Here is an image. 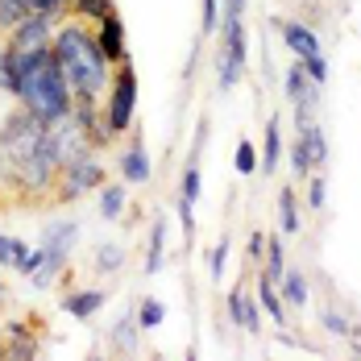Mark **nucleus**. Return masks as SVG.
Here are the masks:
<instances>
[{
  "mask_svg": "<svg viewBox=\"0 0 361 361\" xmlns=\"http://www.w3.org/2000/svg\"><path fill=\"white\" fill-rule=\"evenodd\" d=\"M59 21H63L59 13H42V8H34L30 17H21V21L4 34V46H13V50H42V46H50Z\"/></svg>",
  "mask_w": 361,
  "mask_h": 361,
  "instance_id": "obj_6",
  "label": "nucleus"
},
{
  "mask_svg": "<svg viewBox=\"0 0 361 361\" xmlns=\"http://www.w3.org/2000/svg\"><path fill=\"white\" fill-rule=\"evenodd\" d=\"M133 312H137V324H142V332H154V328L166 324V303H162V299H154V295H145Z\"/></svg>",
  "mask_w": 361,
  "mask_h": 361,
  "instance_id": "obj_26",
  "label": "nucleus"
},
{
  "mask_svg": "<svg viewBox=\"0 0 361 361\" xmlns=\"http://www.w3.org/2000/svg\"><path fill=\"white\" fill-rule=\"evenodd\" d=\"M262 253H266V237L262 233H250V245H245V257L253 266H262Z\"/></svg>",
  "mask_w": 361,
  "mask_h": 361,
  "instance_id": "obj_43",
  "label": "nucleus"
},
{
  "mask_svg": "<svg viewBox=\"0 0 361 361\" xmlns=\"http://www.w3.org/2000/svg\"><path fill=\"white\" fill-rule=\"evenodd\" d=\"M283 154H287V145H283V121L279 116H266V137L257 145V171L274 175L279 162H283Z\"/></svg>",
  "mask_w": 361,
  "mask_h": 361,
  "instance_id": "obj_15",
  "label": "nucleus"
},
{
  "mask_svg": "<svg viewBox=\"0 0 361 361\" xmlns=\"http://www.w3.org/2000/svg\"><path fill=\"white\" fill-rule=\"evenodd\" d=\"M37 8H42V13H59V17H67L71 0H37Z\"/></svg>",
  "mask_w": 361,
  "mask_h": 361,
  "instance_id": "obj_44",
  "label": "nucleus"
},
{
  "mask_svg": "<svg viewBox=\"0 0 361 361\" xmlns=\"http://www.w3.org/2000/svg\"><path fill=\"white\" fill-rule=\"evenodd\" d=\"M100 183H104V158H100V154H87V158H79V162H71V166L59 171V183H54L50 195H54L59 204H75V200L100 191Z\"/></svg>",
  "mask_w": 361,
  "mask_h": 361,
  "instance_id": "obj_5",
  "label": "nucleus"
},
{
  "mask_svg": "<svg viewBox=\"0 0 361 361\" xmlns=\"http://www.w3.org/2000/svg\"><path fill=\"white\" fill-rule=\"evenodd\" d=\"M0 361H4V336H0Z\"/></svg>",
  "mask_w": 361,
  "mask_h": 361,
  "instance_id": "obj_47",
  "label": "nucleus"
},
{
  "mask_svg": "<svg viewBox=\"0 0 361 361\" xmlns=\"http://www.w3.org/2000/svg\"><path fill=\"white\" fill-rule=\"evenodd\" d=\"M228 253H233V241H228V237H220L216 245H212V253H208V274H212V283H224Z\"/></svg>",
  "mask_w": 361,
  "mask_h": 361,
  "instance_id": "obj_32",
  "label": "nucleus"
},
{
  "mask_svg": "<svg viewBox=\"0 0 361 361\" xmlns=\"http://www.w3.org/2000/svg\"><path fill=\"white\" fill-rule=\"evenodd\" d=\"M0 92L17 100V71H13V50L0 46Z\"/></svg>",
  "mask_w": 361,
  "mask_h": 361,
  "instance_id": "obj_36",
  "label": "nucleus"
},
{
  "mask_svg": "<svg viewBox=\"0 0 361 361\" xmlns=\"http://www.w3.org/2000/svg\"><path fill=\"white\" fill-rule=\"evenodd\" d=\"M104 303H109V290L104 287H75V290L63 295V312L75 316V320H92V316H100Z\"/></svg>",
  "mask_w": 361,
  "mask_h": 361,
  "instance_id": "obj_13",
  "label": "nucleus"
},
{
  "mask_svg": "<svg viewBox=\"0 0 361 361\" xmlns=\"http://www.w3.org/2000/svg\"><path fill=\"white\" fill-rule=\"evenodd\" d=\"M145 274L154 279V274H162V266H166V216H158L149 224V241H145Z\"/></svg>",
  "mask_w": 361,
  "mask_h": 361,
  "instance_id": "obj_18",
  "label": "nucleus"
},
{
  "mask_svg": "<svg viewBox=\"0 0 361 361\" xmlns=\"http://www.w3.org/2000/svg\"><path fill=\"white\" fill-rule=\"evenodd\" d=\"M0 303H4V283H0Z\"/></svg>",
  "mask_w": 361,
  "mask_h": 361,
  "instance_id": "obj_48",
  "label": "nucleus"
},
{
  "mask_svg": "<svg viewBox=\"0 0 361 361\" xmlns=\"http://www.w3.org/2000/svg\"><path fill=\"white\" fill-rule=\"evenodd\" d=\"M92 30H96V42H100V54L109 59L112 67L116 63H129V34H125V17L116 8H112L109 17H100Z\"/></svg>",
  "mask_w": 361,
  "mask_h": 361,
  "instance_id": "obj_9",
  "label": "nucleus"
},
{
  "mask_svg": "<svg viewBox=\"0 0 361 361\" xmlns=\"http://www.w3.org/2000/svg\"><path fill=\"white\" fill-rule=\"evenodd\" d=\"M283 92H287V100L290 104H320V96H324V87H316L312 79H307V71H303V63L295 59L287 67V75H283Z\"/></svg>",
  "mask_w": 361,
  "mask_h": 361,
  "instance_id": "obj_14",
  "label": "nucleus"
},
{
  "mask_svg": "<svg viewBox=\"0 0 361 361\" xmlns=\"http://www.w3.org/2000/svg\"><path fill=\"white\" fill-rule=\"evenodd\" d=\"M303 183H307V208H312V212H324V204H328V179H324V171H312Z\"/></svg>",
  "mask_w": 361,
  "mask_h": 361,
  "instance_id": "obj_31",
  "label": "nucleus"
},
{
  "mask_svg": "<svg viewBox=\"0 0 361 361\" xmlns=\"http://www.w3.org/2000/svg\"><path fill=\"white\" fill-rule=\"evenodd\" d=\"M21 332H34V324H30V320H13V324H4V341H8V336H21Z\"/></svg>",
  "mask_w": 361,
  "mask_h": 361,
  "instance_id": "obj_45",
  "label": "nucleus"
},
{
  "mask_svg": "<svg viewBox=\"0 0 361 361\" xmlns=\"http://www.w3.org/2000/svg\"><path fill=\"white\" fill-rule=\"evenodd\" d=\"M137 96H142L137 67L133 63H116L112 79H109V92H104V121H109V129L116 137L133 133V125H137Z\"/></svg>",
  "mask_w": 361,
  "mask_h": 361,
  "instance_id": "obj_4",
  "label": "nucleus"
},
{
  "mask_svg": "<svg viewBox=\"0 0 361 361\" xmlns=\"http://www.w3.org/2000/svg\"><path fill=\"white\" fill-rule=\"evenodd\" d=\"M59 154L50 142V125L30 109H17L0 121V179L21 200H46L59 183Z\"/></svg>",
  "mask_w": 361,
  "mask_h": 361,
  "instance_id": "obj_1",
  "label": "nucleus"
},
{
  "mask_svg": "<svg viewBox=\"0 0 361 361\" xmlns=\"http://www.w3.org/2000/svg\"><path fill=\"white\" fill-rule=\"evenodd\" d=\"M112 8H116V0H71L67 17H75V21H83V25H96L100 17H109Z\"/></svg>",
  "mask_w": 361,
  "mask_h": 361,
  "instance_id": "obj_25",
  "label": "nucleus"
},
{
  "mask_svg": "<svg viewBox=\"0 0 361 361\" xmlns=\"http://www.w3.org/2000/svg\"><path fill=\"white\" fill-rule=\"evenodd\" d=\"M96 204H100V220H125L129 212V183H100V191H96Z\"/></svg>",
  "mask_w": 361,
  "mask_h": 361,
  "instance_id": "obj_17",
  "label": "nucleus"
},
{
  "mask_svg": "<svg viewBox=\"0 0 361 361\" xmlns=\"http://www.w3.org/2000/svg\"><path fill=\"white\" fill-rule=\"evenodd\" d=\"M17 104H21V109H30L42 125H54V121L71 116L75 92H71V83H67V75L59 71V63H54L50 46H46V50H37L34 67L21 75Z\"/></svg>",
  "mask_w": 361,
  "mask_h": 361,
  "instance_id": "obj_3",
  "label": "nucleus"
},
{
  "mask_svg": "<svg viewBox=\"0 0 361 361\" xmlns=\"http://www.w3.org/2000/svg\"><path fill=\"white\" fill-rule=\"evenodd\" d=\"M25 250H30V241H21L13 233H0V270H17V262H21Z\"/></svg>",
  "mask_w": 361,
  "mask_h": 361,
  "instance_id": "obj_30",
  "label": "nucleus"
},
{
  "mask_svg": "<svg viewBox=\"0 0 361 361\" xmlns=\"http://www.w3.org/2000/svg\"><path fill=\"white\" fill-rule=\"evenodd\" d=\"M262 274L266 279H283L287 274V245H283V233H270L266 237V253H262Z\"/></svg>",
  "mask_w": 361,
  "mask_h": 361,
  "instance_id": "obj_21",
  "label": "nucleus"
},
{
  "mask_svg": "<svg viewBox=\"0 0 361 361\" xmlns=\"http://www.w3.org/2000/svg\"><path fill=\"white\" fill-rule=\"evenodd\" d=\"M92 266H96V274H116L125 266V250L116 241H104V245H96V253H92Z\"/></svg>",
  "mask_w": 361,
  "mask_h": 361,
  "instance_id": "obj_27",
  "label": "nucleus"
},
{
  "mask_svg": "<svg viewBox=\"0 0 361 361\" xmlns=\"http://www.w3.org/2000/svg\"><path fill=\"white\" fill-rule=\"evenodd\" d=\"M75 241H79V220H71V216H59V220H50V224L42 228V241H37V245L46 250V262H50V266L67 270V262H71Z\"/></svg>",
  "mask_w": 361,
  "mask_h": 361,
  "instance_id": "obj_8",
  "label": "nucleus"
},
{
  "mask_svg": "<svg viewBox=\"0 0 361 361\" xmlns=\"http://www.w3.org/2000/svg\"><path fill=\"white\" fill-rule=\"evenodd\" d=\"M208 129H212L208 116H200V121H195V133H191V158H187V162H200V154H204V145H208Z\"/></svg>",
  "mask_w": 361,
  "mask_h": 361,
  "instance_id": "obj_42",
  "label": "nucleus"
},
{
  "mask_svg": "<svg viewBox=\"0 0 361 361\" xmlns=\"http://www.w3.org/2000/svg\"><path fill=\"white\" fill-rule=\"evenodd\" d=\"M233 166H237V175H257V145L253 142H237V149H233Z\"/></svg>",
  "mask_w": 361,
  "mask_h": 361,
  "instance_id": "obj_33",
  "label": "nucleus"
},
{
  "mask_svg": "<svg viewBox=\"0 0 361 361\" xmlns=\"http://www.w3.org/2000/svg\"><path fill=\"white\" fill-rule=\"evenodd\" d=\"M37 8V0H0V34H8L21 17H30Z\"/></svg>",
  "mask_w": 361,
  "mask_h": 361,
  "instance_id": "obj_28",
  "label": "nucleus"
},
{
  "mask_svg": "<svg viewBox=\"0 0 361 361\" xmlns=\"http://www.w3.org/2000/svg\"><path fill=\"white\" fill-rule=\"evenodd\" d=\"M303 71H307V79H312L316 87H324V83H328V59H324V54L303 59Z\"/></svg>",
  "mask_w": 361,
  "mask_h": 361,
  "instance_id": "obj_39",
  "label": "nucleus"
},
{
  "mask_svg": "<svg viewBox=\"0 0 361 361\" xmlns=\"http://www.w3.org/2000/svg\"><path fill=\"white\" fill-rule=\"evenodd\" d=\"M42 353L46 349H42V341H37L34 332H21V336L4 341V361H37Z\"/></svg>",
  "mask_w": 361,
  "mask_h": 361,
  "instance_id": "obj_24",
  "label": "nucleus"
},
{
  "mask_svg": "<svg viewBox=\"0 0 361 361\" xmlns=\"http://www.w3.org/2000/svg\"><path fill=\"white\" fill-rule=\"evenodd\" d=\"M279 34H283L287 50L299 59V63H303V59H312V54H324V50H320V37H316V30H312L307 21H299V17L279 21Z\"/></svg>",
  "mask_w": 361,
  "mask_h": 361,
  "instance_id": "obj_11",
  "label": "nucleus"
},
{
  "mask_svg": "<svg viewBox=\"0 0 361 361\" xmlns=\"http://www.w3.org/2000/svg\"><path fill=\"white\" fill-rule=\"evenodd\" d=\"M253 283H257V287H253V295H257V307H262V316H266V320H270V324L274 328H287V299H283V295H279V283H274V279H266V274H262V270H257V279H253Z\"/></svg>",
  "mask_w": 361,
  "mask_h": 361,
  "instance_id": "obj_12",
  "label": "nucleus"
},
{
  "mask_svg": "<svg viewBox=\"0 0 361 361\" xmlns=\"http://www.w3.org/2000/svg\"><path fill=\"white\" fill-rule=\"evenodd\" d=\"M50 142H54V154H59V166H71V162L87 158V154H100V149L92 145V133H87L75 116H63V121L50 125Z\"/></svg>",
  "mask_w": 361,
  "mask_h": 361,
  "instance_id": "obj_7",
  "label": "nucleus"
},
{
  "mask_svg": "<svg viewBox=\"0 0 361 361\" xmlns=\"http://www.w3.org/2000/svg\"><path fill=\"white\" fill-rule=\"evenodd\" d=\"M220 30V0H200V37H212Z\"/></svg>",
  "mask_w": 361,
  "mask_h": 361,
  "instance_id": "obj_35",
  "label": "nucleus"
},
{
  "mask_svg": "<svg viewBox=\"0 0 361 361\" xmlns=\"http://www.w3.org/2000/svg\"><path fill=\"white\" fill-rule=\"evenodd\" d=\"M353 357H361V341H357V345H353Z\"/></svg>",
  "mask_w": 361,
  "mask_h": 361,
  "instance_id": "obj_46",
  "label": "nucleus"
},
{
  "mask_svg": "<svg viewBox=\"0 0 361 361\" xmlns=\"http://www.w3.org/2000/svg\"><path fill=\"white\" fill-rule=\"evenodd\" d=\"M121 179L133 183V187H142V183H149V175H154V162H149V149H145V137L142 129L133 125V137H129V145L121 149Z\"/></svg>",
  "mask_w": 361,
  "mask_h": 361,
  "instance_id": "obj_10",
  "label": "nucleus"
},
{
  "mask_svg": "<svg viewBox=\"0 0 361 361\" xmlns=\"http://www.w3.org/2000/svg\"><path fill=\"white\" fill-rule=\"evenodd\" d=\"M50 54L59 63V71L67 75L75 96H92L100 100L109 92V79H112V63L100 54V42H96V30L75 21V17H63L59 30L50 37Z\"/></svg>",
  "mask_w": 361,
  "mask_h": 361,
  "instance_id": "obj_2",
  "label": "nucleus"
},
{
  "mask_svg": "<svg viewBox=\"0 0 361 361\" xmlns=\"http://www.w3.org/2000/svg\"><path fill=\"white\" fill-rule=\"evenodd\" d=\"M320 324H324V332H332V336H353V320H349L345 312H336V307H324Z\"/></svg>",
  "mask_w": 361,
  "mask_h": 361,
  "instance_id": "obj_37",
  "label": "nucleus"
},
{
  "mask_svg": "<svg viewBox=\"0 0 361 361\" xmlns=\"http://www.w3.org/2000/svg\"><path fill=\"white\" fill-rule=\"evenodd\" d=\"M279 295L287 299V307H307V299H312V287H307V274L303 270H290L287 266V274L279 279Z\"/></svg>",
  "mask_w": 361,
  "mask_h": 361,
  "instance_id": "obj_20",
  "label": "nucleus"
},
{
  "mask_svg": "<svg viewBox=\"0 0 361 361\" xmlns=\"http://www.w3.org/2000/svg\"><path fill=\"white\" fill-rule=\"evenodd\" d=\"M175 208H179L183 237H187V245H191V241H195V204H191V200H183V195H179V204H175Z\"/></svg>",
  "mask_w": 361,
  "mask_h": 361,
  "instance_id": "obj_40",
  "label": "nucleus"
},
{
  "mask_svg": "<svg viewBox=\"0 0 361 361\" xmlns=\"http://www.w3.org/2000/svg\"><path fill=\"white\" fill-rule=\"evenodd\" d=\"M241 332H250V336L262 332V307H257V295H250V290L241 299Z\"/></svg>",
  "mask_w": 361,
  "mask_h": 361,
  "instance_id": "obj_34",
  "label": "nucleus"
},
{
  "mask_svg": "<svg viewBox=\"0 0 361 361\" xmlns=\"http://www.w3.org/2000/svg\"><path fill=\"white\" fill-rule=\"evenodd\" d=\"M179 195L183 200H191V204H200V195H204V171H200V162H187V166H183Z\"/></svg>",
  "mask_w": 361,
  "mask_h": 361,
  "instance_id": "obj_29",
  "label": "nucleus"
},
{
  "mask_svg": "<svg viewBox=\"0 0 361 361\" xmlns=\"http://www.w3.org/2000/svg\"><path fill=\"white\" fill-rule=\"evenodd\" d=\"M216 34H220V59L245 71V59H250V34H245V21H237V25H220Z\"/></svg>",
  "mask_w": 361,
  "mask_h": 361,
  "instance_id": "obj_16",
  "label": "nucleus"
},
{
  "mask_svg": "<svg viewBox=\"0 0 361 361\" xmlns=\"http://www.w3.org/2000/svg\"><path fill=\"white\" fill-rule=\"evenodd\" d=\"M42 262H46V250H42V245H30V250L21 253V262H17V274L30 279L34 270H42Z\"/></svg>",
  "mask_w": 361,
  "mask_h": 361,
  "instance_id": "obj_38",
  "label": "nucleus"
},
{
  "mask_svg": "<svg viewBox=\"0 0 361 361\" xmlns=\"http://www.w3.org/2000/svg\"><path fill=\"white\" fill-rule=\"evenodd\" d=\"M245 4H250V0H220V25L245 21Z\"/></svg>",
  "mask_w": 361,
  "mask_h": 361,
  "instance_id": "obj_41",
  "label": "nucleus"
},
{
  "mask_svg": "<svg viewBox=\"0 0 361 361\" xmlns=\"http://www.w3.org/2000/svg\"><path fill=\"white\" fill-rule=\"evenodd\" d=\"M287 158H290V171H295V183H303L312 171H316V162H312V142H307L303 129H295V142H290Z\"/></svg>",
  "mask_w": 361,
  "mask_h": 361,
  "instance_id": "obj_23",
  "label": "nucleus"
},
{
  "mask_svg": "<svg viewBox=\"0 0 361 361\" xmlns=\"http://www.w3.org/2000/svg\"><path fill=\"white\" fill-rule=\"evenodd\" d=\"M137 336H142V324H137V312L129 307V312L112 324L109 341H112V349H116V353H137Z\"/></svg>",
  "mask_w": 361,
  "mask_h": 361,
  "instance_id": "obj_19",
  "label": "nucleus"
},
{
  "mask_svg": "<svg viewBox=\"0 0 361 361\" xmlns=\"http://www.w3.org/2000/svg\"><path fill=\"white\" fill-rule=\"evenodd\" d=\"M299 228H303V220H299V200H295V187H283L279 191V233L283 237H299Z\"/></svg>",
  "mask_w": 361,
  "mask_h": 361,
  "instance_id": "obj_22",
  "label": "nucleus"
}]
</instances>
